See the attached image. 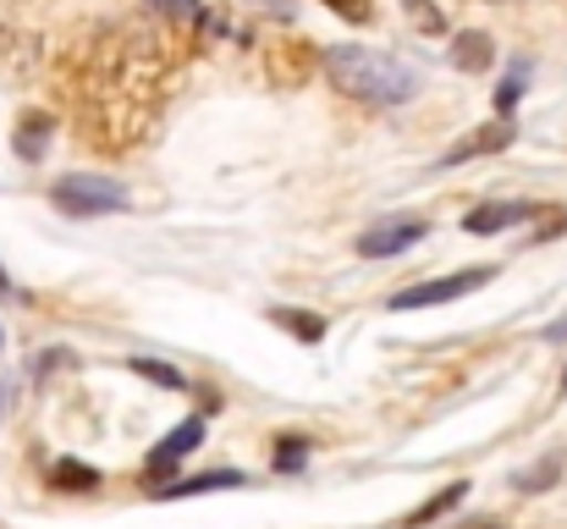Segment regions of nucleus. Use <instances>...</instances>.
Returning <instances> with one entry per match:
<instances>
[{"label": "nucleus", "mask_w": 567, "mask_h": 529, "mask_svg": "<svg viewBox=\"0 0 567 529\" xmlns=\"http://www.w3.org/2000/svg\"><path fill=\"white\" fill-rule=\"evenodd\" d=\"M326 78L359 105H408L419 94V67H408L385 50H370V44H331Z\"/></svg>", "instance_id": "nucleus-1"}, {"label": "nucleus", "mask_w": 567, "mask_h": 529, "mask_svg": "<svg viewBox=\"0 0 567 529\" xmlns=\"http://www.w3.org/2000/svg\"><path fill=\"white\" fill-rule=\"evenodd\" d=\"M446 55H452L457 72H491V61H496V39L480 33V28H463V33H452Z\"/></svg>", "instance_id": "nucleus-10"}, {"label": "nucleus", "mask_w": 567, "mask_h": 529, "mask_svg": "<svg viewBox=\"0 0 567 529\" xmlns=\"http://www.w3.org/2000/svg\"><path fill=\"white\" fill-rule=\"evenodd\" d=\"M491 282H496V265H474V271L430 276V282H419V287H402V293H391V309L402 315V309H435V304H457V298H468V293H480V287H491Z\"/></svg>", "instance_id": "nucleus-3"}, {"label": "nucleus", "mask_w": 567, "mask_h": 529, "mask_svg": "<svg viewBox=\"0 0 567 529\" xmlns=\"http://www.w3.org/2000/svg\"><path fill=\"white\" fill-rule=\"evenodd\" d=\"M540 337H546V343H567V315H563V321H551Z\"/></svg>", "instance_id": "nucleus-21"}, {"label": "nucleus", "mask_w": 567, "mask_h": 529, "mask_svg": "<svg viewBox=\"0 0 567 529\" xmlns=\"http://www.w3.org/2000/svg\"><path fill=\"white\" fill-rule=\"evenodd\" d=\"M518 221H535V204L529 199H491V204H474L463 215V232L468 237H496V232H507Z\"/></svg>", "instance_id": "nucleus-6"}, {"label": "nucleus", "mask_w": 567, "mask_h": 529, "mask_svg": "<svg viewBox=\"0 0 567 529\" xmlns=\"http://www.w3.org/2000/svg\"><path fill=\"white\" fill-rule=\"evenodd\" d=\"M309 447H315L309 436H281V447H276V469H281V475H298L303 458H309Z\"/></svg>", "instance_id": "nucleus-17"}, {"label": "nucleus", "mask_w": 567, "mask_h": 529, "mask_svg": "<svg viewBox=\"0 0 567 529\" xmlns=\"http://www.w3.org/2000/svg\"><path fill=\"white\" fill-rule=\"evenodd\" d=\"M127 369L144 375V380H155V386H166V391H188L183 369H172V364H161V358H127Z\"/></svg>", "instance_id": "nucleus-15"}, {"label": "nucleus", "mask_w": 567, "mask_h": 529, "mask_svg": "<svg viewBox=\"0 0 567 529\" xmlns=\"http://www.w3.org/2000/svg\"><path fill=\"white\" fill-rule=\"evenodd\" d=\"M198 441H204V414H193V419H183L177 430H166V441H161V447L150 452V464H144V469H150V480H166L188 452H198Z\"/></svg>", "instance_id": "nucleus-7"}, {"label": "nucleus", "mask_w": 567, "mask_h": 529, "mask_svg": "<svg viewBox=\"0 0 567 529\" xmlns=\"http://www.w3.org/2000/svg\"><path fill=\"white\" fill-rule=\"evenodd\" d=\"M50 133H55V122H50V111H22V116H17V139H11V150H17V161H28V166H39V161L50 155Z\"/></svg>", "instance_id": "nucleus-9"}, {"label": "nucleus", "mask_w": 567, "mask_h": 529, "mask_svg": "<svg viewBox=\"0 0 567 529\" xmlns=\"http://www.w3.org/2000/svg\"><path fill=\"white\" fill-rule=\"evenodd\" d=\"M237 486H248L243 469H209V475H177V480H161L155 497L172 502V497H209V491H237Z\"/></svg>", "instance_id": "nucleus-8"}, {"label": "nucleus", "mask_w": 567, "mask_h": 529, "mask_svg": "<svg viewBox=\"0 0 567 529\" xmlns=\"http://www.w3.org/2000/svg\"><path fill=\"white\" fill-rule=\"evenodd\" d=\"M6 403H11V386L0 380V419H6Z\"/></svg>", "instance_id": "nucleus-24"}, {"label": "nucleus", "mask_w": 567, "mask_h": 529, "mask_svg": "<svg viewBox=\"0 0 567 529\" xmlns=\"http://www.w3.org/2000/svg\"><path fill=\"white\" fill-rule=\"evenodd\" d=\"M424 221L419 215H402V221H380L370 232H359V254L364 260H391V254H408L413 243H424Z\"/></svg>", "instance_id": "nucleus-5"}, {"label": "nucleus", "mask_w": 567, "mask_h": 529, "mask_svg": "<svg viewBox=\"0 0 567 529\" xmlns=\"http://www.w3.org/2000/svg\"><path fill=\"white\" fill-rule=\"evenodd\" d=\"M320 6H331V11L348 17V22H370V17H375V0H320Z\"/></svg>", "instance_id": "nucleus-18"}, {"label": "nucleus", "mask_w": 567, "mask_h": 529, "mask_svg": "<svg viewBox=\"0 0 567 529\" xmlns=\"http://www.w3.org/2000/svg\"><path fill=\"white\" fill-rule=\"evenodd\" d=\"M563 391H567V364H563Z\"/></svg>", "instance_id": "nucleus-25"}, {"label": "nucleus", "mask_w": 567, "mask_h": 529, "mask_svg": "<svg viewBox=\"0 0 567 529\" xmlns=\"http://www.w3.org/2000/svg\"><path fill=\"white\" fill-rule=\"evenodd\" d=\"M0 298H17V282L6 276V265H0Z\"/></svg>", "instance_id": "nucleus-22"}, {"label": "nucleus", "mask_w": 567, "mask_h": 529, "mask_svg": "<svg viewBox=\"0 0 567 529\" xmlns=\"http://www.w3.org/2000/svg\"><path fill=\"white\" fill-rule=\"evenodd\" d=\"M0 348H6V332H0Z\"/></svg>", "instance_id": "nucleus-26"}, {"label": "nucleus", "mask_w": 567, "mask_h": 529, "mask_svg": "<svg viewBox=\"0 0 567 529\" xmlns=\"http://www.w3.org/2000/svg\"><path fill=\"white\" fill-rule=\"evenodd\" d=\"M513 139H518V122H513V116H496V122L474 128L468 139H457V144L435 161V172H446V166H468V161H485V155H502Z\"/></svg>", "instance_id": "nucleus-4"}, {"label": "nucleus", "mask_w": 567, "mask_h": 529, "mask_svg": "<svg viewBox=\"0 0 567 529\" xmlns=\"http://www.w3.org/2000/svg\"><path fill=\"white\" fill-rule=\"evenodd\" d=\"M524 83H529V67L518 61L502 83H496V116H513L518 111V100H524Z\"/></svg>", "instance_id": "nucleus-16"}, {"label": "nucleus", "mask_w": 567, "mask_h": 529, "mask_svg": "<svg viewBox=\"0 0 567 529\" xmlns=\"http://www.w3.org/2000/svg\"><path fill=\"white\" fill-rule=\"evenodd\" d=\"M463 529H502V519H474V525H463Z\"/></svg>", "instance_id": "nucleus-23"}, {"label": "nucleus", "mask_w": 567, "mask_h": 529, "mask_svg": "<svg viewBox=\"0 0 567 529\" xmlns=\"http://www.w3.org/2000/svg\"><path fill=\"white\" fill-rule=\"evenodd\" d=\"M50 486L55 491H100V469L94 464H78V458H55L50 464Z\"/></svg>", "instance_id": "nucleus-13"}, {"label": "nucleus", "mask_w": 567, "mask_h": 529, "mask_svg": "<svg viewBox=\"0 0 567 529\" xmlns=\"http://www.w3.org/2000/svg\"><path fill=\"white\" fill-rule=\"evenodd\" d=\"M463 497H468V480H452L446 491H435L430 502H419V508L402 519V529H424V525H435V519H446L452 508H463Z\"/></svg>", "instance_id": "nucleus-12"}, {"label": "nucleus", "mask_w": 567, "mask_h": 529, "mask_svg": "<svg viewBox=\"0 0 567 529\" xmlns=\"http://www.w3.org/2000/svg\"><path fill=\"white\" fill-rule=\"evenodd\" d=\"M50 204L72 221H94V215H116L133 204V193L116 176H94V172H72L50 187Z\"/></svg>", "instance_id": "nucleus-2"}, {"label": "nucleus", "mask_w": 567, "mask_h": 529, "mask_svg": "<svg viewBox=\"0 0 567 529\" xmlns=\"http://www.w3.org/2000/svg\"><path fill=\"white\" fill-rule=\"evenodd\" d=\"M563 469H567V452H546L540 464H529V469H518V475H513V491L540 497V491H551V486L563 480Z\"/></svg>", "instance_id": "nucleus-11"}, {"label": "nucleus", "mask_w": 567, "mask_h": 529, "mask_svg": "<svg viewBox=\"0 0 567 529\" xmlns=\"http://www.w3.org/2000/svg\"><path fill=\"white\" fill-rule=\"evenodd\" d=\"M155 11H166V17H183V22H198L204 17V6L198 0H150Z\"/></svg>", "instance_id": "nucleus-19"}, {"label": "nucleus", "mask_w": 567, "mask_h": 529, "mask_svg": "<svg viewBox=\"0 0 567 529\" xmlns=\"http://www.w3.org/2000/svg\"><path fill=\"white\" fill-rule=\"evenodd\" d=\"M270 321H276V326H287V332H292L298 343H309V348L326 337V321H320V315H298L292 304H270Z\"/></svg>", "instance_id": "nucleus-14"}, {"label": "nucleus", "mask_w": 567, "mask_h": 529, "mask_svg": "<svg viewBox=\"0 0 567 529\" xmlns=\"http://www.w3.org/2000/svg\"><path fill=\"white\" fill-rule=\"evenodd\" d=\"M413 17H419V22H424V28H441V17H435V11H430V6H424V0H413Z\"/></svg>", "instance_id": "nucleus-20"}]
</instances>
